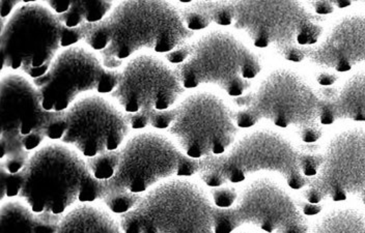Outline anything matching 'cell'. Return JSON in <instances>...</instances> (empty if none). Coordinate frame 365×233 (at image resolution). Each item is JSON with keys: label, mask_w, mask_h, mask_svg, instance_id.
<instances>
[{"label": "cell", "mask_w": 365, "mask_h": 233, "mask_svg": "<svg viewBox=\"0 0 365 233\" xmlns=\"http://www.w3.org/2000/svg\"><path fill=\"white\" fill-rule=\"evenodd\" d=\"M83 42L100 52L103 66L118 71L140 50L170 53L194 38L180 9L166 1H122L97 24L82 25Z\"/></svg>", "instance_id": "6da1fadb"}, {"label": "cell", "mask_w": 365, "mask_h": 233, "mask_svg": "<svg viewBox=\"0 0 365 233\" xmlns=\"http://www.w3.org/2000/svg\"><path fill=\"white\" fill-rule=\"evenodd\" d=\"M83 157L63 143L38 148L22 171L20 200L36 214L56 216L83 203L102 201L104 182L91 175Z\"/></svg>", "instance_id": "7a4b0ae2"}, {"label": "cell", "mask_w": 365, "mask_h": 233, "mask_svg": "<svg viewBox=\"0 0 365 233\" xmlns=\"http://www.w3.org/2000/svg\"><path fill=\"white\" fill-rule=\"evenodd\" d=\"M83 38L82 26L68 29L45 4L24 1L1 26L2 71L40 79L63 50Z\"/></svg>", "instance_id": "3957f363"}, {"label": "cell", "mask_w": 365, "mask_h": 233, "mask_svg": "<svg viewBox=\"0 0 365 233\" xmlns=\"http://www.w3.org/2000/svg\"><path fill=\"white\" fill-rule=\"evenodd\" d=\"M304 152L282 134L261 130L244 135L225 154L200 160L197 175L215 189L240 184L255 173H277L292 189L300 190L308 182L301 171Z\"/></svg>", "instance_id": "277c9868"}, {"label": "cell", "mask_w": 365, "mask_h": 233, "mask_svg": "<svg viewBox=\"0 0 365 233\" xmlns=\"http://www.w3.org/2000/svg\"><path fill=\"white\" fill-rule=\"evenodd\" d=\"M215 205L200 184L170 178L148 190L120 219L124 233H215Z\"/></svg>", "instance_id": "5b68a950"}, {"label": "cell", "mask_w": 365, "mask_h": 233, "mask_svg": "<svg viewBox=\"0 0 365 233\" xmlns=\"http://www.w3.org/2000/svg\"><path fill=\"white\" fill-rule=\"evenodd\" d=\"M118 159L115 175L104 182L102 200L120 194H145L171 177H190L200 170V160L187 157L170 138L154 132L132 136L118 150Z\"/></svg>", "instance_id": "8992f818"}, {"label": "cell", "mask_w": 365, "mask_h": 233, "mask_svg": "<svg viewBox=\"0 0 365 233\" xmlns=\"http://www.w3.org/2000/svg\"><path fill=\"white\" fill-rule=\"evenodd\" d=\"M186 61L175 67L182 88L217 86L230 97L243 95L251 83L245 72L251 66H261L259 57L234 34L211 31L186 44Z\"/></svg>", "instance_id": "52a82bcc"}, {"label": "cell", "mask_w": 365, "mask_h": 233, "mask_svg": "<svg viewBox=\"0 0 365 233\" xmlns=\"http://www.w3.org/2000/svg\"><path fill=\"white\" fill-rule=\"evenodd\" d=\"M232 24L257 48L272 47L284 56L294 47L317 45L322 19L298 1H230Z\"/></svg>", "instance_id": "ba28073f"}, {"label": "cell", "mask_w": 365, "mask_h": 233, "mask_svg": "<svg viewBox=\"0 0 365 233\" xmlns=\"http://www.w3.org/2000/svg\"><path fill=\"white\" fill-rule=\"evenodd\" d=\"M235 104L250 116L255 125L266 120L282 129L292 128L300 137L312 130H322L321 100L316 90L292 71H274L257 91L237 98Z\"/></svg>", "instance_id": "9c48e42d"}, {"label": "cell", "mask_w": 365, "mask_h": 233, "mask_svg": "<svg viewBox=\"0 0 365 233\" xmlns=\"http://www.w3.org/2000/svg\"><path fill=\"white\" fill-rule=\"evenodd\" d=\"M168 134L187 157L202 160L225 154L235 143L239 129L235 111L218 95L195 93L173 107Z\"/></svg>", "instance_id": "30bf717a"}, {"label": "cell", "mask_w": 365, "mask_h": 233, "mask_svg": "<svg viewBox=\"0 0 365 233\" xmlns=\"http://www.w3.org/2000/svg\"><path fill=\"white\" fill-rule=\"evenodd\" d=\"M120 78V71L105 68L93 50L76 45L63 50L47 74L34 84L46 111L63 112L86 93H113Z\"/></svg>", "instance_id": "8fae6325"}, {"label": "cell", "mask_w": 365, "mask_h": 233, "mask_svg": "<svg viewBox=\"0 0 365 233\" xmlns=\"http://www.w3.org/2000/svg\"><path fill=\"white\" fill-rule=\"evenodd\" d=\"M244 225L268 233H307L309 229L296 201L270 178L250 182L230 209L215 207V233H232Z\"/></svg>", "instance_id": "7c38bea8"}, {"label": "cell", "mask_w": 365, "mask_h": 233, "mask_svg": "<svg viewBox=\"0 0 365 233\" xmlns=\"http://www.w3.org/2000/svg\"><path fill=\"white\" fill-rule=\"evenodd\" d=\"M364 128L335 135L326 147L318 173L308 178L307 189L303 191L305 200L319 204L327 198L341 202L356 197L364 202Z\"/></svg>", "instance_id": "4fadbf2b"}, {"label": "cell", "mask_w": 365, "mask_h": 233, "mask_svg": "<svg viewBox=\"0 0 365 233\" xmlns=\"http://www.w3.org/2000/svg\"><path fill=\"white\" fill-rule=\"evenodd\" d=\"M63 118L67 131L61 143L86 159L120 150L131 128L127 114L100 95L80 98L65 111Z\"/></svg>", "instance_id": "5bb4252c"}, {"label": "cell", "mask_w": 365, "mask_h": 233, "mask_svg": "<svg viewBox=\"0 0 365 233\" xmlns=\"http://www.w3.org/2000/svg\"><path fill=\"white\" fill-rule=\"evenodd\" d=\"M184 93L175 68L160 57L143 54L128 61L111 95L125 114L148 118L153 111L173 108Z\"/></svg>", "instance_id": "9a60e30c"}, {"label": "cell", "mask_w": 365, "mask_h": 233, "mask_svg": "<svg viewBox=\"0 0 365 233\" xmlns=\"http://www.w3.org/2000/svg\"><path fill=\"white\" fill-rule=\"evenodd\" d=\"M1 138H22L38 132L46 133L63 112L46 111L40 91L29 78L15 73L4 74L0 80Z\"/></svg>", "instance_id": "2e32d148"}, {"label": "cell", "mask_w": 365, "mask_h": 233, "mask_svg": "<svg viewBox=\"0 0 365 233\" xmlns=\"http://www.w3.org/2000/svg\"><path fill=\"white\" fill-rule=\"evenodd\" d=\"M364 16L342 18L319 45L301 47L304 58L314 67L349 72L364 61Z\"/></svg>", "instance_id": "e0dca14e"}, {"label": "cell", "mask_w": 365, "mask_h": 233, "mask_svg": "<svg viewBox=\"0 0 365 233\" xmlns=\"http://www.w3.org/2000/svg\"><path fill=\"white\" fill-rule=\"evenodd\" d=\"M63 216L36 214L22 200H8L0 209V233H57Z\"/></svg>", "instance_id": "ac0fdd59"}, {"label": "cell", "mask_w": 365, "mask_h": 233, "mask_svg": "<svg viewBox=\"0 0 365 233\" xmlns=\"http://www.w3.org/2000/svg\"><path fill=\"white\" fill-rule=\"evenodd\" d=\"M57 233H124L120 221L95 203H83L63 214Z\"/></svg>", "instance_id": "d6986e66"}, {"label": "cell", "mask_w": 365, "mask_h": 233, "mask_svg": "<svg viewBox=\"0 0 365 233\" xmlns=\"http://www.w3.org/2000/svg\"><path fill=\"white\" fill-rule=\"evenodd\" d=\"M335 120H352L355 122L365 120L364 73L353 75L344 83L339 97L330 103Z\"/></svg>", "instance_id": "ffe728a7"}, {"label": "cell", "mask_w": 365, "mask_h": 233, "mask_svg": "<svg viewBox=\"0 0 365 233\" xmlns=\"http://www.w3.org/2000/svg\"><path fill=\"white\" fill-rule=\"evenodd\" d=\"M307 233H365L364 214L353 209H333L312 224Z\"/></svg>", "instance_id": "44dd1931"}, {"label": "cell", "mask_w": 365, "mask_h": 233, "mask_svg": "<svg viewBox=\"0 0 365 233\" xmlns=\"http://www.w3.org/2000/svg\"><path fill=\"white\" fill-rule=\"evenodd\" d=\"M86 162L91 175L96 180L106 182L115 175L118 162H120L118 150L98 155V157H88L86 159Z\"/></svg>", "instance_id": "7402d4cb"}, {"label": "cell", "mask_w": 365, "mask_h": 233, "mask_svg": "<svg viewBox=\"0 0 365 233\" xmlns=\"http://www.w3.org/2000/svg\"><path fill=\"white\" fill-rule=\"evenodd\" d=\"M84 25L102 22L113 10V1H75Z\"/></svg>", "instance_id": "603a6c76"}, {"label": "cell", "mask_w": 365, "mask_h": 233, "mask_svg": "<svg viewBox=\"0 0 365 233\" xmlns=\"http://www.w3.org/2000/svg\"><path fill=\"white\" fill-rule=\"evenodd\" d=\"M23 172L11 175L4 167L0 166V180H1V203L6 200L19 197L23 187Z\"/></svg>", "instance_id": "cb8c5ba5"}, {"label": "cell", "mask_w": 365, "mask_h": 233, "mask_svg": "<svg viewBox=\"0 0 365 233\" xmlns=\"http://www.w3.org/2000/svg\"><path fill=\"white\" fill-rule=\"evenodd\" d=\"M180 9L182 21L185 23V26L190 31H200L202 29H207L211 25L207 18L205 17L204 14L193 6L192 2L189 4H185L182 8Z\"/></svg>", "instance_id": "d4e9b609"}, {"label": "cell", "mask_w": 365, "mask_h": 233, "mask_svg": "<svg viewBox=\"0 0 365 233\" xmlns=\"http://www.w3.org/2000/svg\"><path fill=\"white\" fill-rule=\"evenodd\" d=\"M213 204L219 209H230L238 198V192L235 188H215L211 191Z\"/></svg>", "instance_id": "484cf974"}, {"label": "cell", "mask_w": 365, "mask_h": 233, "mask_svg": "<svg viewBox=\"0 0 365 233\" xmlns=\"http://www.w3.org/2000/svg\"><path fill=\"white\" fill-rule=\"evenodd\" d=\"M31 155V152H25L23 154L13 155L4 161H0V166L4 167L11 175H18L24 170Z\"/></svg>", "instance_id": "4316f807"}, {"label": "cell", "mask_w": 365, "mask_h": 233, "mask_svg": "<svg viewBox=\"0 0 365 233\" xmlns=\"http://www.w3.org/2000/svg\"><path fill=\"white\" fill-rule=\"evenodd\" d=\"M323 164V155L304 152L301 159V171L305 177H314L318 173L319 167Z\"/></svg>", "instance_id": "83f0119b"}, {"label": "cell", "mask_w": 365, "mask_h": 233, "mask_svg": "<svg viewBox=\"0 0 365 233\" xmlns=\"http://www.w3.org/2000/svg\"><path fill=\"white\" fill-rule=\"evenodd\" d=\"M150 125L155 129L168 130L173 120V109L170 108L166 111H153L148 115Z\"/></svg>", "instance_id": "f1b7e54d"}, {"label": "cell", "mask_w": 365, "mask_h": 233, "mask_svg": "<svg viewBox=\"0 0 365 233\" xmlns=\"http://www.w3.org/2000/svg\"><path fill=\"white\" fill-rule=\"evenodd\" d=\"M45 139V135L38 133V132H34V133L27 135V136L23 137L22 138L23 148H24L26 152H34L40 148L41 145H43Z\"/></svg>", "instance_id": "f546056e"}, {"label": "cell", "mask_w": 365, "mask_h": 233, "mask_svg": "<svg viewBox=\"0 0 365 233\" xmlns=\"http://www.w3.org/2000/svg\"><path fill=\"white\" fill-rule=\"evenodd\" d=\"M21 1H0V11H1V26L6 24V18H10L14 11L21 6Z\"/></svg>", "instance_id": "4dcf8cb0"}, {"label": "cell", "mask_w": 365, "mask_h": 233, "mask_svg": "<svg viewBox=\"0 0 365 233\" xmlns=\"http://www.w3.org/2000/svg\"><path fill=\"white\" fill-rule=\"evenodd\" d=\"M127 118L130 127L133 130H143L150 125V120L147 116L143 115V114H127Z\"/></svg>", "instance_id": "1f68e13d"}, {"label": "cell", "mask_w": 365, "mask_h": 233, "mask_svg": "<svg viewBox=\"0 0 365 233\" xmlns=\"http://www.w3.org/2000/svg\"><path fill=\"white\" fill-rule=\"evenodd\" d=\"M46 6L50 9L54 14L57 16L63 15V14L67 13L68 10L71 9V6H72V1H46L44 2Z\"/></svg>", "instance_id": "d6a6232c"}, {"label": "cell", "mask_w": 365, "mask_h": 233, "mask_svg": "<svg viewBox=\"0 0 365 233\" xmlns=\"http://www.w3.org/2000/svg\"><path fill=\"white\" fill-rule=\"evenodd\" d=\"M317 97L322 102L333 103L339 97V91L336 88H322L319 89Z\"/></svg>", "instance_id": "836d02e7"}, {"label": "cell", "mask_w": 365, "mask_h": 233, "mask_svg": "<svg viewBox=\"0 0 365 233\" xmlns=\"http://www.w3.org/2000/svg\"><path fill=\"white\" fill-rule=\"evenodd\" d=\"M299 209H300L301 212H302L304 216H316V214H319L321 212L322 209L323 207L319 204H312V203L308 202H300L297 203Z\"/></svg>", "instance_id": "e575fe53"}, {"label": "cell", "mask_w": 365, "mask_h": 233, "mask_svg": "<svg viewBox=\"0 0 365 233\" xmlns=\"http://www.w3.org/2000/svg\"><path fill=\"white\" fill-rule=\"evenodd\" d=\"M309 4L319 15H328L334 11V6L331 1H312Z\"/></svg>", "instance_id": "d590c367"}, {"label": "cell", "mask_w": 365, "mask_h": 233, "mask_svg": "<svg viewBox=\"0 0 365 233\" xmlns=\"http://www.w3.org/2000/svg\"><path fill=\"white\" fill-rule=\"evenodd\" d=\"M284 57L287 61H293V63H301L304 59V54H303L302 50L299 46V47L291 48V49L285 51Z\"/></svg>", "instance_id": "8d00e7d4"}, {"label": "cell", "mask_w": 365, "mask_h": 233, "mask_svg": "<svg viewBox=\"0 0 365 233\" xmlns=\"http://www.w3.org/2000/svg\"><path fill=\"white\" fill-rule=\"evenodd\" d=\"M337 79H339V77L335 74L322 73V74H319L318 78H317V81H318V83L321 84L322 86H333V84L337 81Z\"/></svg>", "instance_id": "74e56055"}, {"label": "cell", "mask_w": 365, "mask_h": 233, "mask_svg": "<svg viewBox=\"0 0 365 233\" xmlns=\"http://www.w3.org/2000/svg\"><path fill=\"white\" fill-rule=\"evenodd\" d=\"M331 4L333 6H336L339 9H344L349 8V6L352 4V1H348V0H344V1H339V0H335V1H331Z\"/></svg>", "instance_id": "f35d334b"}, {"label": "cell", "mask_w": 365, "mask_h": 233, "mask_svg": "<svg viewBox=\"0 0 365 233\" xmlns=\"http://www.w3.org/2000/svg\"><path fill=\"white\" fill-rule=\"evenodd\" d=\"M232 233H234V232H232ZM238 233H250V232H238Z\"/></svg>", "instance_id": "ab89813d"}]
</instances>
